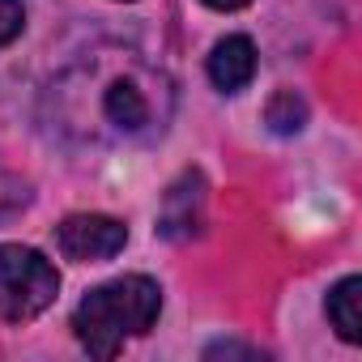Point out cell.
<instances>
[{"label":"cell","instance_id":"8992f818","mask_svg":"<svg viewBox=\"0 0 362 362\" xmlns=\"http://www.w3.org/2000/svg\"><path fill=\"white\" fill-rule=\"evenodd\" d=\"M205 69H209V81H214L222 94H239V90H247L252 77H256V43H252L247 35H226V39L214 43Z\"/></svg>","mask_w":362,"mask_h":362},{"label":"cell","instance_id":"7a4b0ae2","mask_svg":"<svg viewBox=\"0 0 362 362\" xmlns=\"http://www.w3.org/2000/svg\"><path fill=\"white\" fill-rule=\"evenodd\" d=\"M162 315V286L153 277H115L94 286L73 311V337L94 358H115L132 337H145Z\"/></svg>","mask_w":362,"mask_h":362},{"label":"cell","instance_id":"6da1fadb","mask_svg":"<svg viewBox=\"0 0 362 362\" xmlns=\"http://www.w3.org/2000/svg\"><path fill=\"white\" fill-rule=\"evenodd\" d=\"M52 107L73 141L145 145L175 115V81L136 52H86L52 81Z\"/></svg>","mask_w":362,"mask_h":362},{"label":"cell","instance_id":"ba28073f","mask_svg":"<svg viewBox=\"0 0 362 362\" xmlns=\"http://www.w3.org/2000/svg\"><path fill=\"white\" fill-rule=\"evenodd\" d=\"M264 124H269L277 136L303 132V124H307V98L294 94V90H277V94L264 103Z\"/></svg>","mask_w":362,"mask_h":362},{"label":"cell","instance_id":"9c48e42d","mask_svg":"<svg viewBox=\"0 0 362 362\" xmlns=\"http://www.w3.org/2000/svg\"><path fill=\"white\" fill-rule=\"evenodd\" d=\"M26 30V9L22 0H0V47H9Z\"/></svg>","mask_w":362,"mask_h":362},{"label":"cell","instance_id":"5b68a950","mask_svg":"<svg viewBox=\"0 0 362 362\" xmlns=\"http://www.w3.org/2000/svg\"><path fill=\"white\" fill-rule=\"evenodd\" d=\"M205 226V179L197 170H184L162 192L158 209V235L162 239H192Z\"/></svg>","mask_w":362,"mask_h":362},{"label":"cell","instance_id":"7c38bea8","mask_svg":"<svg viewBox=\"0 0 362 362\" xmlns=\"http://www.w3.org/2000/svg\"><path fill=\"white\" fill-rule=\"evenodd\" d=\"M201 5H209V9H218V13H235V9L252 5V0H201Z\"/></svg>","mask_w":362,"mask_h":362},{"label":"cell","instance_id":"3957f363","mask_svg":"<svg viewBox=\"0 0 362 362\" xmlns=\"http://www.w3.org/2000/svg\"><path fill=\"white\" fill-rule=\"evenodd\" d=\"M56 294H60V273L43 252L22 243L0 247V320L26 324L43 315L56 303Z\"/></svg>","mask_w":362,"mask_h":362},{"label":"cell","instance_id":"52a82bcc","mask_svg":"<svg viewBox=\"0 0 362 362\" xmlns=\"http://www.w3.org/2000/svg\"><path fill=\"white\" fill-rule=\"evenodd\" d=\"M324 311H328V324L337 328V337L345 345H358L362 341V277H341L328 298H324Z\"/></svg>","mask_w":362,"mask_h":362},{"label":"cell","instance_id":"277c9868","mask_svg":"<svg viewBox=\"0 0 362 362\" xmlns=\"http://www.w3.org/2000/svg\"><path fill=\"white\" fill-rule=\"evenodd\" d=\"M128 243V226L119 218H107V214H69L60 226H56V247L64 260H77V264H98V260H111L119 256Z\"/></svg>","mask_w":362,"mask_h":362},{"label":"cell","instance_id":"8fae6325","mask_svg":"<svg viewBox=\"0 0 362 362\" xmlns=\"http://www.w3.org/2000/svg\"><path fill=\"white\" fill-rule=\"evenodd\" d=\"M18 205H26V188H18L13 179L0 170V214H5V209H18Z\"/></svg>","mask_w":362,"mask_h":362},{"label":"cell","instance_id":"30bf717a","mask_svg":"<svg viewBox=\"0 0 362 362\" xmlns=\"http://www.w3.org/2000/svg\"><path fill=\"white\" fill-rule=\"evenodd\" d=\"M205 358H260L256 345H239V341H218L205 349Z\"/></svg>","mask_w":362,"mask_h":362}]
</instances>
